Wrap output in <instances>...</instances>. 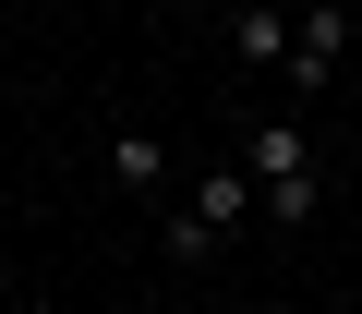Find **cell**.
Returning <instances> with one entry per match:
<instances>
[{"instance_id":"1","label":"cell","mask_w":362,"mask_h":314,"mask_svg":"<svg viewBox=\"0 0 362 314\" xmlns=\"http://www.w3.org/2000/svg\"><path fill=\"white\" fill-rule=\"evenodd\" d=\"M242 170H254V194H266L278 230H314L326 182H314V133H302V109H266V121L242 133Z\"/></svg>"},{"instance_id":"4","label":"cell","mask_w":362,"mask_h":314,"mask_svg":"<svg viewBox=\"0 0 362 314\" xmlns=\"http://www.w3.org/2000/svg\"><path fill=\"white\" fill-rule=\"evenodd\" d=\"M97 170H109V194H157V182H169V145H157V133H109Z\"/></svg>"},{"instance_id":"5","label":"cell","mask_w":362,"mask_h":314,"mask_svg":"<svg viewBox=\"0 0 362 314\" xmlns=\"http://www.w3.org/2000/svg\"><path fill=\"white\" fill-rule=\"evenodd\" d=\"M290 37H302L290 0H242V61H278V73H290Z\"/></svg>"},{"instance_id":"2","label":"cell","mask_w":362,"mask_h":314,"mask_svg":"<svg viewBox=\"0 0 362 314\" xmlns=\"http://www.w3.org/2000/svg\"><path fill=\"white\" fill-rule=\"evenodd\" d=\"M242 206H266V194H254V170L230 157V170H206L194 194L169 206V230H157V254H169V266H206V254H218V242L242 230Z\"/></svg>"},{"instance_id":"3","label":"cell","mask_w":362,"mask_h":314,"mask_svg":"<svg viewBox=\"0 0 362 314\" xmlns=\"http://www.w3.org/2000/svg\"><path fill=\"white\" fill-rule=\"evenodd\" d=\"M338 61H350V13H338V0H302V37H290V97H326V85H338Z\"/></svg>"}]
</instances>
